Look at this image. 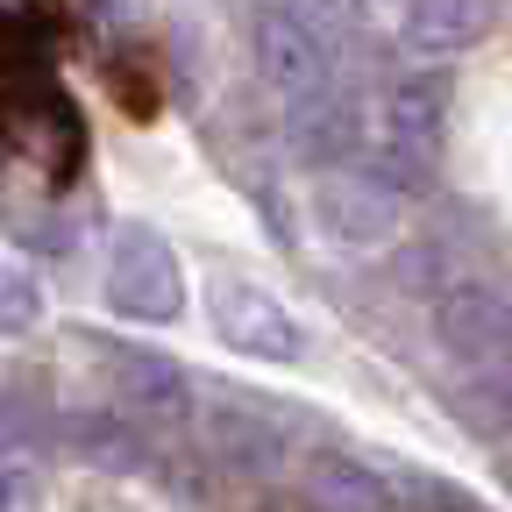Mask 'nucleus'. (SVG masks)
<instances>
[{"label":"nucleus","instance_id":"obj_1","mask_svg":"<svg viewBox=\"0 0 512 512\" xmlns=\"http://www.w3.org/2000/svg\"><path fill=\"white\" fill-rule=\"evenodd\" d=\"M448 100H456V79L448 64H420V72L392 79L384 93V121H377V150L363 157V171L384 192H420L441 164V136H448Z\"/></svg>","mask_w":512,"mask_h":512},{"label":"nucleus","instance_id":"obj_2","mask_svg":"<svg viewBox=\"0 0 512 512\" xmlns=\"http://www.w3.org/2000/svg\"><path fill=\"white\" fill-rule=\"evenodd\" d=\"M107 306L128 313V320H150V328L178 320L185 271H178V249L157 228H143V221L114 228V242H107Z\"/></svg>","mask_w":512,"mask_h":512},{"label":"nucleus","instance_id":"obj_3","mask_svg":"<svg viewBox=\"0 0 512 512\" xmlns=\"http://www.w3.org/2000/svg\"><path fill=\"white\" fill-rule=\"evenodd\" d=\"M100 363H107V384H114V406L121 420H136V427H192L200 420V392H192V377L185 363L143 349V342H86Z\"/></svg>","mask_w":512,"mask_h":512},{"label":"nucleus","instance_id":"obj_4","mask_svg":"<svg viewBox=\"0 0 512 512\" xmlns=\"http://www.w3.org/2000/svg\"><path fill=\"white\" fill-rule=\"evenodd\" d=\"M249 57H256V79H264L285 107L335 86V50L313 29V15H299V8H256Z\"/></svg>","mask_w":512,"mask_h":512},{"label":"nucleus","instance_id":"obj_5","mask_svg":"<svg viewBox=\"0 0 512 512\" xmlns=\"http://www.w3.org/2000/svg\"><path fill=\"white\" fill-rule=\"evenodd\" d=\"M306 207H313V228L328 235L335 249H384L399 235V221H406V200H399V192H384L363 164L320 171L313 192H306Z\"/></svg>","mask_w":512,"mask_h":512},{"label":"nucleus","instance_id":"obj_6","mask_svg":"<svg viewBox=\"0 0 512 512\" xmlns=\"http://www.w3.org/2000/svg\"><path fill=\"white\" fill-rule=\"evenodd\" d=\"M207 320H214V335L235 349V356H256V363H299L306 356V335H299V320L285 299H271L264 285H249V278H214L207 285Z\"/></svg>","mask_w":512,"mask_h":512},{"label":"nucleus","instance_id":"obj_7","mask_svg":"<svg viewBox=\"0 0 512 512\" xmlns=\"http://www.w3.org/2000/svg\"><path fill=\"white\" fill-rule=\"evenodd\" d=\"M200 441L214 448V463H228L235 477H285L292 470V434L278 413L249 406V399H207L200 406Z\"/></svg>","mask_w":512,"mask_h":512},{"label":"nucleus","instance_id":"obj_8","mask_svg":"<svg viewBox=\"0 0 512 512\" xmlns=\"http://www.w3.org/2000/svg\"><path fill=\"white\" fill-rule=\"evenodd\" d=\"M434 342L456 363H498L512 349V299L491 278H456L434 299Z\"/></svg>","mask_w":512,"mask_h":512},{"label":"nucleus","instance_id":"obj_9","mask_svg":"<svg viewBox=\"0 0 512 512\" xmlns=\"http://www.w3.org/2000/svg\"><path fill=\"white\" fill-rule=\"evenodd\" d=\"M299 498L313 512H392L399 505L392 477H384L370 456H356V448H306Z\"/></svg>","mask_w":512,"mask_h":512},{"label":"nucleus","instance_id":"obj_10","mask_svg":"<svg viewBox=\"0 0 512 512\" xmlns=\"http://www.w3.org/2000/svg\"><path fill=\"white\" fill-rule=\"evenodd\" d=\"M491 29H498V0H413L399 22V43L420 64H448V57L477 50Z\"/></svg>","mask_w":512,"mask_h":512},{"label":"nucleus","instance_id":"obj_11","mask_svg":"<svg viewBox=\"0 0 512 512\" xmlns=\"http://www.w3.org/2000/svg\"><path fill=\"white\" fill-rule=\"evenodd\" d=\"M285 136L306 164L320 171H342V157H356V136H363V121H356V100L342 86L328 93H313V100H292L285 107Z\"/></svg>","mask_w":512,"mask_h":512},{"label":"nucleus","instance_id":"obj_12","mask_svg":"<svg viewBox=\"0 0 512 512\" xmlns=\"http://www.w3.org/2000/svg\"><path fill=\"white\" fill-rule=\"evenodd\" d=\"M57 441H64V456H79V463H93V470H143L150 463V441H143V427L136 420H121L114 406L107 413H64L57 420Z\"/></svg>","mask_w":512,"mask_h":512},{"label":"nucleus","instance_id":"obj_13","mask_svg":"<svg viewBox=\"0 0 512 512\" xmlns=\"http://www.w3.org/2000/svg\"><path fill=\"white\" fill-rule=\"evenodd\" d=\"M448 406H456V420H470L484 441H498V434H505V413H512V384L470 377V384H456V392H448Z\"/></svg>","mask_w":512,"mask_h":512},{"label":"nucleus","instance_id":"obj_14","mask_svg":"<svg viewBox=\"0 0 512 512\" xmlns=\"http://www.w3.org/2000/svg\"><path fill=\"white\" fill-rule=\"evenodd\" d=\"M36 320H43V285H36V271H22V264H0V342L29 335Z\"/></svg>","mask_w":512,"mask_h":512},{"label":"nucleus","instance_id":"obj_15","mask_svg":"<svg viewBox=\"0 0 512 512\" xmlns=\"http://www.w3.org/2000/svg\"><path fill=\"white\" fill-rule=\"evenodd\" d=\"M363 8H413V0H363Z\"/></svg>","mask_w":512,"mask_h":512},{"label":"nucleus","instance_id":"obj_16","mask_svg":"<svg viewBox=\"0 0 512 512\" xmlns=\"http://www.w3.org/2000/svg\"><path fill=\"white\" fill-rule=\"evenodd\" d=\"M505 356H512V349H505Z\"/></svg>","mask_w":512,"mask_h":512}]
</instances>
